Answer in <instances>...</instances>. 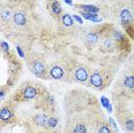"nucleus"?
Wrapping results in <instances>:
<instances>
[{"instance_id": "1", "label": "nucleus", "mask_w": 134, "mask_h": 133, "mask_svg": "<svg viewBox=\"0 0 134 133\" xmlns=\"http://www.w3.org/2000/svg\"><path fill=\"white\" fill-rule=\"evenodd\" d=\"M75 76H76V79L78 81H85L88 77V74H87L86 69L83 68V66H80V68H78L77 70H76Z\"/></svg>"}, {"instance_id": "2", "label": "nucleus", "mask_w": 134, "mask_h": 133, "mask_svg": "<svg viewBox=\"0 0 134 133\" xmlns=\"http://www.w3.org/2000/svg\"><path fill=\"white\" fill-rule=\"evenodd\" d=\"M45 70H46V68H45V65L42 64L41 62H35L33 63V65H32V71L35 72L36 75H38V76H44V74H45Z\"/></svg>"}, {"instance_id": "3", "label": "nucleus", "mask_w": 134, "mask_h": 133, "mask_svg": "<svg viewBox=\"0 0 134 133\" xmlns=\"http://www.w3.org/2000/svg\"><path fill=\"white\" fill-rule=\"evenodd\" d=\"M13 20H14V23L16 25H24L26 23V17L23 13H15L13 15Z\"/></svg>"}, {"instance_id": "4", "label": "nucleus", "mask_w": 134, "mask_h": 133, "mask_svg": "<svg viewBox=\"0 0 134 133\" xmlns=\"http://www.w3.org/2000/svg\"><path fill=\"white\" fill-rule=\"evenodd\" d=\"M64 72H63L62 68L61 66H53L51 69V76L54 78V79H60V78L63 77Z\"/></svg>"}, {"instance_id": "5", "label": "nucleus", "mask_w": 134, "mask_h": 133, "mask_svg": "<svg viewBox=\"0 0 134 133\" xmlns=\"http://www.w3.org/2000/svg\"><path fill=\"white\" fill-rule=\"evenodd\" d=\"M91 83L94 87H100L102 85V77L100 74L97 72H94V74L91 76Z\"/></svg>"}, {"instance_id": "6", "label": "nucleus", "mask_w": 134, "mask_h": 133, "mask_svg": "<svg viewBox=\"0 0 134 133\" xmlns=\"http://www.w3.org/2000/svg\"><path fill=\"white\" fill-rule=\"evenodd\" d=\"M35 123H36V125L37 126H44L45 124H47L48 122V118L46 117V115H44V114H39L37 115V116L35 117Z\"/></svg>"}, {"instance_id": "7", "label": "nucleus", "mask_w": 134, "mask_h": 133, "mask_svg": "<svg viewBox=\"0 0 134 133\" xmlns=\"http://www.w3.org/2000/svg\"><path fill=\"white\" fill-rule=\"evenodd\" d=\"M23 95H24L25 99H32L37 95V91H36V88H33V87H31V86H28L25 90H24Z\"/></svg>"}, {"instance_id": "8", "label": "nucleus", "mask_w": 134, "mask_h": 133, "mask_svg": "<svg viewBox=\"0 0 134 133\" xmlns=\"http://www.w3.org/2000/svg\"><path fill=\"white\" fill-rule=\"evenodd\" d=\"M97 39H99L97 35H95V33H93V32L88 33L87 37H86V44H87V46H93L94 44H96Z\"/></svg>"}, {"instance_id": "9", "label": "nucleus", "mask_w": 134, "mask_h": 133, "mask_svg": "<svg viewBox=\"0 0 134 133\" xmlns=\"http://www.w3.org/2000/svg\"><path fill=\"white\" fill-rule=\"evenodd\" d=\"M120 19L123 20L124 22L130 23L131 21H132V14H131V12L129 9H123L120 13Z\"/></svg>"}, {"instance_id": "10", "label": "nucleus", "mask_w": 134, "mask_h": 133, "mask_svg": "<svg viewBox=\"0 0 134 133\" xmlns=\"http://www.w3.org/2000/svg\"><path fill=\"white\" fill-rule=\"evenodd\" d=\"M0 118L2 120H8L12 118V111L8 108H2L1 113H0Z\"/></svg>"}, {"instance_id": "11", "label": "nucleus", "mask_w": 134, "mask_h": 133, "mask_svg": "<svg viewBox=\"0 0 134 133\" xmlns=\"http://www.w3.org/2000/svg\"><path fill=\"white\" fill-rule=\"evenodd\" d=\"M61 20H62V23L64 24L65 26H71L72 24H74V21H72V17L70 16L69 14H64V15H63V16H62V19H61Z\"/></svg>"}, {"instance_id": "12", "label": "nucleus", "mask_w": 134, "mask_h": 133, "mask_svg": "<svg viewBox=\"0 0 134 133\" xmlns=\"http://www.w3.org/2000/svg\"><path fill=\"white\" fill-rule=\"evenodd\" d=\"M124 85L126 87H130V88H133L134 87V77L133 76H127L124 79Z\"/></svg>"}, {"instance_id": "13", "label": "nucleus", "mask_w": 134, "mask_h": 133, "mask_svg": "<svg viewBox=\"0 0 134 133\" xmlns=\"http://www.w3.org/2000/svg\"><path fill=\"white\" fill-rule=\"evenodd\" d=\"M1 17H2V20H4L5 22L9 21L10 17H12V10L9 9V8H6V9H4V10H2V13H1Z\"/></svg>"}, {"instance_id": "14", "label": "nucleus", "mask_w": 134, "mask_h": 133, "mask_svg": "<svg viewBox=\"0 0 134 133\" xmlns=\"http://www.w3.org/2000/svg\"><path fill=\"white\" fill-rule=\"evenodd\" d=\"M74 133H86V128H85L83 124H78L74 129Z\"/></svg>"}, {"instance_id": "15", "label": "nucleus", "mask_w": 134, "mask_h": 133, "mask_svg": "<svg viewBox=\"0 0 134 133\" xmlns=\"http://www.w3.org/2000/svg\"><path fill=\"white\" fill-rule=\"evenodd\" d=\"M125 128H126L127 131H134V120L129 119L125 123Z\"/></svg>"}, {"instance_id": "16", "label": "nucleus", "mask_w": 134, "mask_h": 133, "mask_svg": "<svg viewBox=\"0 0 134 133\" xmlns=\"http://www.w3.org/2000/svg\"><path fill=\"white\" fill-rule=\"evenodd\" d=\"M56 125H57V119L54 118V117H51V118L48 119V122H47V126L48 128H51V129H54Z\"/></svg>"}, {"instance_id": "17", "label": "nucleus", "mask_w": 134, "mask_h": 133, "mask_svg": "<svg viewBox=\"0 0 134 133\" xmlns=\"http://www.w3.org/2000/svg\"><path fill=\"white\" fill-rule=\"evenodd\" d=\"M99 133H111L110 129L107 128V126H101V128L99 129Z\"/></svg>"}, {"instance_id": "18", "label": "nucleus", "mask_w": 134, "mask_h": 133, "mask_svg": "<svg viewBox=\"0 0 134 133\" xmlns=\"http://www.w3.org/2000/svg\"><path fill=\"white\" fill-rule=\"evenodd\" d=\"M103 45H104L105 48H108V49H109V48L112 47V41L110 40V39H105L104 43H103Z\"/></svg>"}, {"instance_id": "19", "label": "nucleus", "mask_w": 134, "mask_h": 133, "mask_svg": "<svg viewBox=\"0 0 134 133\" xmlns=\"http://www.w3.org/2000/svg\"><path fill=\"white\" fill-rule=\"evenodd\" d=\"M53 9H54V12H55L56 14H59L61 12V7H60V5L57 4V2H54L53 4Z\"/></svg>"}, {"instance_id": "20", "label": "nucleus", "mask_w": 134, "mask_h": 133, "mask_svg": "<svg viewBox=\"0 0 134 133\" xmlns=\"http://www.w3.org/2000/svg\"><path fill=\"white\" fill-rule=\"evenodd\" d=\"M2 47H4V51L8 49V46H7V44H6V43H2Z\"/></svg>"}]
</instances>
